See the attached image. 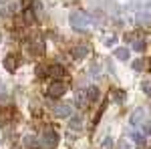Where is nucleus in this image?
I'll return each mask as SVG.
<instances>
[{"mask_svg": "<svg viewBox=\"0 0 151 149\" xmlns=\"http://www.w3.org/2000/svg\"><path fill=\"white\" fill-rule=\"evenodd\" d=\"M115 99H117V101H123V93L117 91V93H115Z\"/></svg>", "mask_w": 151, "mask_h": 149, "instance_id": "nucleus-19", "label": "nucleus"}, {"mask_svg": "<svg viewBox=\"0 0 151 149\" xmlns=\"http://www.w3.org/2000/svg\"><path fill=\"white\" fill-rule=\"evenodd\" d=\"M115 57L119 58V60H127V58H129V48H125V46H123V48H117Z\"/></svg>", "mask_w": 151, "mask_h": 149, "instance_id": "nucleus-10", "label": "nucleus"}, {"mask_svg": "<svg viewBox=\"0 0 151 149\" xmlns=\"http://www.w3.org/2000/svg\"><path fill=\"white\" fill-rule=\"evenodd\" d=\"M24 145L26 147H35V137L30 135V137H24Z\"/></svg>", "mask_w": 151, "mask_h": 149, "instance_id": "nucleus-16", "label": "nucleus"}, {"mask_svg": "<svg viewBox=\"0 0 151 149\" xmlns=\"http://www.w3.org/2000/svg\"><path fill=\"white\" fill-rule=\"evenodd\" d=\"M133 50L143 53V50H145V40H135V42H133Z\"/></svg>", "mask_w": 151, "mask_h": 149, "instance_id": "nucleus-11", "label": "nucleus"}, {"mask_svg": "<svg viewBox=\"0 0 151 149\" xmlns=\"http://www.w3.org/2000/svg\"><path fill=\"white\" fill-rule=\"evenodd\" d=\"M87 99H89V101H97V99H99V89H97V87H89V89H87Z\"/></svg>", "mask_w": 151, "mask_h": 149, "instance_id": "nucleus-9", "label": "nucleus"}, {"mask_svg": "<svg viewBox=\"0 0 151 149\" xmlns=\"http://www.w3.org/2000/svg\"><path fill=\"white\" fill-rule=\"evenodd\" d=\"M57 141H58V137H57V133L52 131V127H47L45 133H42V143H45L47 147H55Z\"/></svg>", "mask_w": 151, "mask_h": 149, "instance_id": "nucleus-3", "label": "nucleus"}, {"mask_svg": "<svg viewBox=\"0 0 151 149\" xmlns=\"http://www.w3.org/2000/svg\"><path fill=\"white\" fill-rule=\"evenodd\" d=\"M70 129H75V131L81 129V117H73L70 119Z\"/></svg>", "mask_w": 151, "mask_h": 149, "instance_id": "nucleus-12", "label": "nucleus"}, {"mask_svg": "<svg viewBox=\"0 0 151 149\" xmlns=\"http://www.w3.org/2000/svg\"><path fill=\"white\" fill-rule=\"evenodd\" d=\"M133 139H135L137 143H141V145L145 143V135H141V133H133Z\"/></svg>", "mask_w": 151, "mask_h": 149, "instance_id": "nucleus-15", "label": "nucleus"}, {"mask_svg": "<svg viewBox=\"0 0 151 149\" xmlns=\"http://www.w3.org/2000/svg\"><path fill=\"white\" fill-rule=\"evenodd\" d=\"M69 22L73 28H77V30H83V28H87L89 26V16L85 14V12L81 10H75V12H70V16H69Z\"/></svg>", "mask_w": 151, "mask_h": 149, "instance_id": "nucleus-1", "label": "nucleus"}, {"mask_svg": "<svg viewBox=\"0 0 151 149\" xmlns=\"http://www.w3.org/2000/svg\"><path fill=\"white\" fill-rule=\"evenodd\" d=\"M87 53H89V50H87V46H75V48H73V57H75V58L87 57Z\"/></svg>", "mask_w": 151, "mask_h": 149, "instance_id": "nucleus-8", "label": "nucleus"}, {"mask_svg": "<svg viewBox=\"0 0 151 149\" xmlns=\"http://www.w3.org/2000/svg\"><path fill=\"white\" fill-rule=\"evenodd\" d=\"M16 63H18V58L14 57V55H6V58H4V67H6V71H14L16 69Z\"/></svg>", "mask_w": 151, "mask_h": 149, "instance_id": "nucleus-7", "label": "nucleus"}, {"mask_svg": "<svg viewBox=\"0 0 151 149\" xmlns=\"http://www.w3.org/2000/svg\"><path fill=\"white\" fill-rule=\"evenodd\" d=\"M103 147H105V149H111V147H113V139L107 137V139L103 141Z\"/></svg>", "mask_w": 151, "mask_h": 149, "instance_id": "nucleus-17", "label": "nucleus"}, {"mask_svg": "<svg viewBox=\"0 0 151 149\" xmlns=\"http://www.w3.org/2000/svg\"><path fill=\"white\" fill-rule=\"evenodd\" d=\"M47 75L50 77V79H60V77L65 75V69H63L60 65H52V67L47 71Z\"/></svg>", "mask_w": 151, "mask_h": 149, "instance_id": "nucleus-5", "label": "nucleus"}, {"mask_svg": "<svg viewBox=\"0 0 151 149\" xmlns=\"http://www.w3.org/2000/svg\"><path fill=\"white\" fill-rule=\"evenodd\" d=\"M133 69L135 71H143L145 69V63H143V60H135V63H133Z\"/></svg>", "mask_w": 151, "mask_h": 149, "instance_id": "nucleus-14", "label": "nucleus"}, {"mask_svg": "<svg viewBox=\"0 0 151 149\" xmlns=\"http://www.w3.org/2000/svg\"><path fill=\"white\" fill-rule=\"evenodd\" d=\"M4 97H6V91H4V85L0 83V99H4Z\"/></svg>", "mask_w": 151, "mask_h": 149, "instance_id": "nucleus-18", "label": "nucleus"}, {"mask_svg": "<svg viewBox=\"0 0 151 149\" xmlns=\"http://www.w3.org/2000/svg\"><path fill=\"white\" fill-rule=\"evenodd\" d=\"M143 119H145V109H137L135 113L131 115V125H139Z\"/></svg>", "mask_w": 151, "mask_h": 149, "instance_id": "nucleus-6", "label": "nucleus"}, {"mask_svg": "<svg viewBox=\"0 0 151 149\" xmlns=\"http://www.w3.org/2000/svg\"><path fill=\"white\" fill-rule=\"evenodd\" d=\"M65 91H67V87L60 83V81H55V83H50L47 89V97L48 99H58V97H63L65 95Z\"/></svg>", "mask_w": 151, "mask_h": 149, "instance_id": "nucleus-2", "label": "nucleus"}, {"mask_svg": "<svg viewBox=\"0 0 151 149\" xmlns=\"http://www.w3.org/2000/svg\"><path fill=\"white\" fill-rule=\"evenodd\" d=\"M145 133H147V135H151V123H147V125H145Z\"/></svg>", "mask_w": 151, "mask_h": 149, "instance_id": "nucleus-20", "label": "nucleus"}, {"mask_svg": "<svg viewBox=\"0 0 151 149\" xmlns=\"http://www.w3.org/2000/svg\"><path fill=\"white\" fill-rule=\"evenodd\" d=\"M141 91L145 93V95H151V81H143L141 83Z\"/></svg>", "mask_w": 151, "mask_h": 149, "instance_id": "nucleus-13", "label": "nucleus"}, {"mask_svg": "<svg viewBox=\"0 0 151 149\" xmlns=\"http://www.w3.org/2000/svg\"><path fill=\"white\" fill-rule=\"evenodd\" d=\"M52 111H55L57 117H69V115L73 113V105H70V103H58Z\"/></svg>", "mask_w": 151, "mask_h": 149, "instance_id": "nucleus-4", "label": "nucleus"}, {"mask_svg": "<svg viewBox=\"0 0 151 149\" xmlns=\"http://www.w3.org/2000/svg\"><path fill=\"white\" fill-rule=\"evenodd\" d=\"M2 2H4V0H0V4H2Z\"/></svg>", "mask_w": 151, "mask_h": 149, "instance_id": "nucleus-21", "label": "nucleus"}]
</instances>
